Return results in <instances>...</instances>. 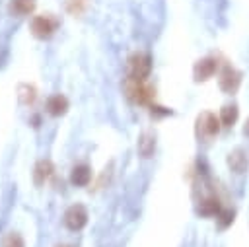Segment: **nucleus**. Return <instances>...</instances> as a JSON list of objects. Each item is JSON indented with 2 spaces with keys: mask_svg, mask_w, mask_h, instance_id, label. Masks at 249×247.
<instances>
[{
  "mask_svg": "<svg viewBox=\"0 0 249 247\" xmlns=\"http://www.w3.org/2000/svg\"><path fill=\"white\" fill-rule=\"evenodd\" d=\"M88 224V210L84 204H72L64 212V226L72 231L82 229Z\"/></svg>",
  "mask_w": 249,
  "mask_h": 247,
  "instance_id": "0eeeda50",
  "label": "nucleus"
},
{
  "mask_svg": "<svg viewBox=\"0 0 249 247\" xmlns=\"http://www.w3.org/2000/svg\"><path fill=\"white\" fill-rule=\"evenodd\" d=\"M91 181V167L86 165V163H80V165H74L72 171H70V183L76 185V187H86L88 183Z\"/></svg>",
  "mask_w": 249,
  "mask_h": 247,
  "instance_id": "ddd939ff",
  "label": "nucleus"
},
{
  "mask_svg": "<svg viewBox=\"0 0 249 247\" xmlns=\"http://www.w3.org/2000/svg\"><path fill=\"white\" fill-rule=\"evenodd\" d=\"M220 126H222V123H220V119H218L212 111H202V113L196 115V121H195V134H196L198 140L210 142L212 138L218 136Z\"/></svg>",
  "mask_w": 249,
  "mask_h": 247,
  "instance_id": "f03ea898",
  "label": "nucleus"
},
{
  "mask_svg": "<svg viewBox=\"0 0 249 247\" xmlns=\"http://www.w3.org/2000/svg\"><path fill=\"white\" fill-rule=\"evenodd\" d=\"M56 247H72V245H56Z\"/></svg>",
  "mask_w": 249,
  "mask_h": 247,
  "instance_id": "4be33fe9",
  "label": "nucleus"
},
{
  "mask_svg": "<svg viewBox=\"0 0 249 247\" xmlns=\"http://www.w3.org/2000/svg\"><path fill=\"white\" fill-rule=\"evenodd\" d=\"M152 72V56L148 53H132L126 60V76L134 80H148Z\"/></svg>",
  "mask_w": 249,
  "mask_h": 247,
  "instance_id": "7ed1b4c3",
  "label": "nucleus"
},
{
  "mask_svg": "<svg viewBox=\"0 0 249 247\" xmlns=\"http://www.w3.org/2000/svg\"><path fill=\"white\" fill-rule=\"evenodd\" d=\"M222 126H233L239 119V109L235 103H226L222 109H220V115H218Z\"/></svg>",
  "mask_w": 249,
  "mask_h": 247,
  "instance_id": "4468645a",
  "label": "nucleus"
},
{
  "mask_svg": "<svg viewBox=\"0 0 249 247\" xmlns=\"http://www.w3.org/2000/svg\"><path fill=\"white\" fill-rule=\"evenodd\" d=\"M123 89H124V95L136 105H152V99L156 95V88L150 86L146 80H134L128 76L124 78Z\"/></svg>",
  "mask_w": 249,
  "mask_h": 247,
  "instance_id": "f257e3e1",
  "label": "nucleus"
},
{
  "mask_svg": "<svg viewBox=\"0 0 249 247\" xmlns=\"http://www.w3.org/2000/svg\"><path fill=\"white\" fill-rule=\"evenodd\" d=\"M218 72V58L216 56H202L193 66V80L195 82H208Z\"/></svg>",
  "mask_w": 249,
  "mask_h": 247,
  "instance_id": "423d86ee",
  "label": "nucleus"
},
{
  "mask_svg": "<svg viewBox=\"0 0 249 247\" xmlns=\"http://www.w3.org/2000/svg\"><path fill=\"white\" fill-rule=\"evenodd\" d=\"M2 247H25V241L23 237L18 233V231H8L4 237H2Z\"/></svg>",
  "mask_w": 249,
  "mask_h": 247,
  "instance_id": "6ab92c4d",
  "label": "nucleus"
},
{
  "mask_svg": "<svg viewBox=\"0 0 249 247\" xmlns=\"http://www.w3.org/2000/svg\"><path fill=\"white\" fill-rule=\"evenodd\" d=\"M222 208H224V206H222L220 198H218L216 194H208V196H204V198L198 200V204H196V214L202 216V218H216Z\"/></svg>",
  "mask_w": 249,
  "mask_h": 247,
  "instance_id": "1a4fd4ad",
  "label": "nucleus"
},
{
  "mask_svg": "<svg viewBox=\"0 0 249 247\" xmlns=\"http://www.w3.org/2000/svg\"><path fill=\"white\" fill-rule=\"evenodd\" d=\"M37 2L35 0H10L8 4V10L12 16H29L33 10H35Z\"/></svg>",
  "mask_w": 249,
  "mask_h": 247,
  "instance_id": "2eb2a0df",
  "label": "nucleus"
},
{
  "mask_svg": "<svg viewBox=\"0 0 249 247\" xmlns=\"http://www.w3.org/2000/svg\"><path fill=\"white\" fill-rule=\"evenodd\" d=\"M53 171H54V167H53V161L51 159H39L35 163V169H33V181H35V185L37 187L45 185L49 181V177L53 175Z\"/></svg>",
  "mask_w": 249,
  "mask_h": 247,
  "instance_id": "f8f14e48",
  "label": "nucleus"
},
{
  "mask_svg": "<svg viewBox=\"0 0 249 247\" xmlns=\"http://www.w3.org/2000/svg\"><path fill=\"white\" fill-rule=\"evenodd\" d=\"M58 27V18L53 14H39L29 21V31L37 39H49Z\"/></svg>",
  "mask_w": 249,
  "mask_h": 247,
  "instance_id": "20e7f679",
  "label": "nucleus"
},
{
  "mask_svg": "<svg viewBox=\"0 0 249 247\" xmlns=\"http://www.w3.org/2000/svg\"><path fill=\"white\" fill-rule=\"evenodd\" d=\"M226 163H228V167H230L231 173H235V175H243V173L249 169V158H247V152L241 150V148L231 150V152L228 154V158H226Z\"/></svg>",
  "mask_w": 249,
  "mask_h": 247,
  "instance_id": "6e6552de",
  "label": "nucleus"
},
{
  "mask_svg": "<svg viewBox=\"0 0 249 247\" xmlns=\"http://www.w3.org/2000/svg\"><path fill=\"white\" fill-rule=\"evenodd\" d=\"M89 6V0H66L64 2V8L68 14L72 16H82Z\"/></svg>",
  "mask_w": 249,
  "mask_h": 247,
  "instance_id": "a211bd4d",
  "label": "nucleus"
},
{
  "mask_svg": "<svg viewBox=\"0 0 249 247\" xmlns=\"http://www.w3.org/2000/svg\"><path fill=\"white\" fill-rule=\"evenodd\" d=\"M136 148H138V154H140L144 159L152 158L154 152H156V134L150 132V130H144V132L138 136Z\"/></svg>",
  "mask_w": 249,
  "mask_h": 247,
  "instance_id": "9b49d317",
  "label": "nucleus"
},
{
  "mask_svg": "<svg viewBox=\"0 0 249 247\" xmlns=\"http://www.w3.org/2000/svg\"><path fill=\"white\" fill-rule=\"evenodd\" d=\"M68 99H66V95H62V93H53L49 99H47V103H45V109H47V113L51 115V117H62L66 111H68Z\"/></svg>",
  "mask_w": 249,
  "mask_h": 247,
  "instance_id": "9d476101",
  "label": "nucleus"
},
{
  "mask_svg": "<svg viewBox=\"0 0 249 247\" xmlns=\"http://www.w3.org/2000/svg\"><path fill=\"white\" fill-rule=\"evenodd\" d=\"M243 134L245 136H249V119L245 121V124H243Z\"/></svg>",
  "mask_w": 249,
  "mask_h": 247,
  "instance_id": "412c9836",
  "label": "nucleus"
},
{
  "mask_svg": "<svg viewBox=\"0 0 249 247\" xmlns=\"http://www.w3.org/2000/svg\"><path fill=\"white\" fill-rule=\"evenodd\" d=\"M235 220V210L233 208H222L220 214L216 216V228L218 229H228Z\"/></svg>",
  "mask_w": 249,
  "mask_h": 247,
  "instance_id": "dca6fc26",
  "label": "nucleus"
},
{
  "mask_svg": "<svg viewBox=\"0 0 249 247\" xmlns=\"http://www.w3.org/2000/svg\"><path fill=\"white\" fill-rule=\"evenodd\" d=\"M241 80H243V74L237 68H233L231 64H224L218 72V86L228 95H233L239 89Z\"/></svg>",
  "mask_w": 249,
  "mask_h": 247,
  "instance_id": "39448f33",
  "label": "nucleus"
},
{
  "mask_svg": "<svg viewBox=\"0 0 249 247\" xmlns=\"http://www.w3.org/2000/svg\"><path fill=\"white\" fill-rule=\"evenodd\" d=\"M18 97H19V101L23 105H31L35 101V97H37V89L33 86H29V84H19L18 86Z\"/></svg>",
  "mask_w": 249,
  "mask_h": 247,
  "instance_id": "f3484780",
  "label": "nucleus"
},
{
  "mask_svg": "<svg viewBox=\"0 0 249 247\" xmlns=\"http://www.w3.org/2000/svg\"><path fill=\"white\" fill-rule=\"evenodd\" d=\"M173 111L171 109H167V107H161V105H150V117H154V119H161V117H167V115H171Z\"/></svg>",
  "mask_w": 249,
  "mask_h": 247,
  "instance_id": "aec40b11",
  "label": "nucleus"
}]
</instances>
